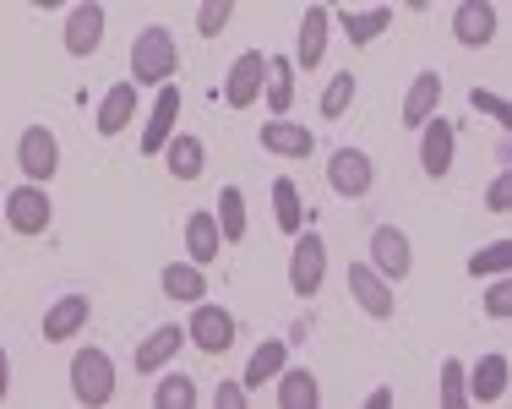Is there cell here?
<instances>
[{
	"label": "cell",
	"mask_w": 512,
	"mask_h": 409,
	"mask_svg": "<svg viewBox=\"0 0 512 409\" xmlns=\"http://www.w3.org/2000/svg\"><path fill=\"white\" fill-rule=\"evenodd\" d=\"M463 268H469V279H496V273H507L512 268V240H491V246H480Z\"/></svg>",
	"instance_id": "cell-32"
},
{
	"label": "cell",
	"mask_w": 512,
	"mask_h": 409,
	"mask_svg": "<svg viewBox=\"0 0 512 409\" xmlns=\"http://www.w3.org/2000/svg\"><path fill=\"white\" fill-rule=\"evenodd\" d=\"M349 295H355V306L371 322H387L398 311V284H387L371 262H349Z\"/></svg>",
	"instance_id": "cell-11"
},
{
	"label": "cell",
	"mask_w": 512,
	"mask_h": 409,
	"mask_svg": "<svg viewBox=\"0 0 512 409\" xmlns=\"http://www.w3.org/2000/svg\"><path fill=\"white\" fill-rule=\"evenodd\" d=\"M197 382L186 377V371H158V388H153V409H197Z\"/></svg>",
	"instance_id": "cell-31"
},
{
	"label": "cell",
	"mask_w": 512,
	"mask_h": 409,
	"mask_svg": "<svg viewBox=\"0 0 512 409\" xmlns=\"http://www.w3.org/2000/svg\"><path fill=\"white\" fill-rule=\"evenodd\" d=\"M28 6H39V11H60L66 0H28Z\"/></svg>",
	"instance_id": "cell-42"
},
{
	"label": "cell",
	"mask_w": 512,
	"mask_h": 409,
	"mask_svg": "<svg viewBox=\"0 0 512 409\" xmlns=\"http://www.w3.org/2000/svg\"><path fill=\"white\" fill-rule=\"evenodd\" d=\"M453 159H458V126L436 110L431 120H420V170H425V180H447L453 175Z\"/></svg>",
	"instance_id": "cell-9"
},
{
	"label": "cell",
	"mask_w": 512,
	"mask_h": 409,
	"mask_svg": "<svg viewBox=\"0 0 512 409\" xmlns=\"http://www.w3.org/2000/svg\"><path fill=\"white\" fill-rule=\"evenodd\" d=\"M88 317H93V300H88V295H55V300H50V311H44V322H39V333H44L50 344L82 339Z\"/></svg>",
	"instance_id": "cell-18"
},
{
	"label": "cell",
	"mask_w": 512,
	"mask_h": 409,
	"mask_svg": "<svg viewBox=\"0 0 512 409\" xmlns=\"http://www.w3.org/2000/svg\"><path fill=\"white\" fill-rule=\"evenodd\" d=\"M262 82H267V55L262 50H240L235 66L224 71V104L229 110H251L262 99Z\"/></svg>",
	"instance_id": "cell-13"
},
{
	"label": "cell",
	"mask_w": 512,
	"mask_h": 409,
	"mask_svg": "<svg viewBox=\"0 0 512 409\" xmlns=\"http://www.w3.org/2000/svg\"><path fill=\"white\" fill-rule=\"evenodd\" d=\"M158 290H164L169 300H180V306H191V300H202L207 295V268L202 262H169L164 273H158Z\"/></svg>",
	"instance_id": "cell-28"
},
{
	"label": "cell",
	"mask_w": 512,
	"mask_h": 409,
	"mask_svg": "<svg viewBox=\"0 0 512 409\" xmlns=\"http://www.w3.org/2000/svg\"><path fill=\"white\" fill-rule=\"evenodd\" d=\"M463 382H469V404H502L507 382H512V360L502 350L480 355L474 366H463Z\"/></svg>",
	"instance_id": "cell-15"
},
{
	"label": "cell",
	"mask_w": 512,
	"mask_h": 409,
	"mask_svg": "<svg viewBox=\"0 0 512 409\" xmlns=\"http://www.w3.org/2000/svg\"><path fill=\"white\" fill-rule=\"evenodd\" d=\"M158 159H164V170L175 175V180H202V170H207V148H202V137H191V131H180L175 126V137L158 148Z\"/></svg>",
	"instance_id": "cell-21"
},
{
	"label": "cell",
	"mask_w": 512,
	"mask_h": 409,
	"mask_svg": "<svg viewBox=\"0 0 512 409\" xmlns=\"http://www.w3.org/2000/svg\"><path fill=\"white\" fill-rule=\"evenodd\" d=\"M235 311L229 306H218V300H191V317H186V344L191 350H202V355H229L235 350Z\"/></svg>",
	"instance_id": "cell-3"
},
{
	"label": "cell",
	"mask_w": 512,
	"mask_h": 409,
	"mask_svg": "<svg viewBox=\"0 0 512 409\" xmlns=\"http://www.w3.org/2000/svg\"><path fill=\"white\" fill-rule=\"evenodd\" d=\"M485 213H496V219H507V213H512V170H507V164L496 170L491 186H485Z\"/></svg>",
	"instance_id": "cell-37"
},
{
	"label": "cell",
	"mask_w": 512,
	"mask_h": 409,
	"mask_svg": "<svg viewBox=\"0 0 512 409\" xmlns=\"http://www.w3.org/2000/svg\"><path fill=\"white\" fill-rule=\"evenodd\" d=\"M365 251H371L365 262H371L387 284H404L414 273V246H409V235L398 230V224H376L371 240H365Z\"/></svg>",
	"instance_id": "cell-8"
},
{
	"label": "cell",
	"mask_w": 512,
	"mask_h": 409,
	"mask_svg": "<svg viewBox=\"0 0 512 409\" xmlns=\"http://www.w3.org/2000/svg\"><path fill=\"white\" fill-rule=\"evenodd\" d=\"M137 120V82H115V88L99 99V115H93V126H99V137H120V131Z\"/></svg>",
	"instance_id": "cell-23"
},
{
	"label": "cell",
	"mask_w": 512,
	"mask_h": 409,
	"mask_svg": "<svg viewBox=\"0 0 512 409\" xmlns=\"http://www.w3.org/2000/svg\"><path fill=\"white\" fill-rule=\"evenodd\" d=\"M355 93H360L355 71H338V77L322 88V120H338V115L349 110V104H355Z\"/></svg>",
	"instance_id": "cell-34"
},
{
	"label": "cell",
	"mask_w": 512,
	"mask_h": 409,
	"mask_svg": "<svg viewBox=\"0 0 512 409\" xmlns=\"http://www.w3.org/2000/svg\"><path fill=\"white\" fill-rule=\"evenodd\" d=\"M485 317H491V322H507L512 317V284H507V273H496V279L485 284Z\"/></svg>",
	"instance_id": "cell-36"
},
{
	"label": "cell",
	"mask_w": 512,
	"mask_h": 409,
	"mask_svg": "<svg viewBox=\"0 0 512 409\" xmlns=\"http://www.w3.org/2000/svg\"><path fill=\"white\" fill-rule=\"evenodd\" d=\"M246 404H251V393H246V382H240V377H224L213 388V409H246Z\"/></svg>",
	"instance_id": "cell-39"
},
{
	"label": "cell",
	"mask_w": 512,
	"mask_h": 409,
	"mask_svg": "<svg viewBox=\"0 0 512 409\" xmlns=\"http://www.w3.org/2000/svg\"><path fill=\"white\" fill-rule=\"evenodd\" d=\"M186 257L202 262V268H213V262L224 257V235H218L213 208H197V213L186 219Z\"/></svg>",
	"instance_id": "cell-24"
},
{
	"label": "cell",
	"mask_w": 512,
	"mask_h": 409,
	"mask_svg": "<svg viewBox=\"0 0 512 409\" xmlns=\"http://www.w3.org/2000/svg\"><path fill=\"white\" fill-rule=\"evenodd\" d=\"M322 6H338V0H322Z\"/></svg>",
	"instance_id": "cell-44"
},
{
	"label": "cell",
	"mask_w": 512,
	"mask_h": 409,
	"mask_svg": "<svg viewBox=\"0 0 512 409\" xmlns=\"http://www.w3.org/2000/svg\"><path fill=\"white\" fill-rule=\"evenodd\" d=\"M333 28H344V39L365 50V44H376L387 28H393V6H371V11H338L333 6Z\"/></svg>",
	"instance_id": "cell-22"
},
{
	"label": "cell",
	"mask_w": 512,
	"mask_h": 409,
	"mask_svg": "<svg viewBox=\"0 0 512 409\" xmlns=\"http://www.w3.org/2000/svg\"><path fill=\"white\" fill-rule=\"evenodd\" d=\"M66 377H71V399L82 409H104L115 399V355L99 350V344H82V350L71 355Z\"/></svg>",
	"instance_id": "cell-2"
},
{
	"label": "cell",
	"mask_w": 512,
	"mask_h": 409,
	"mask_svg": "<svg viewBox=\"0 0 512 409\" xmlns=\"http://www.w3.org/2000/svg\"><path fill=\"white\" fill-rule=\"evenodd\" d=\"M436 404H442V409H463V404H469V382H463V360H458V355H447V360H442Z\"/></svg>",
	"instance_id": "cell-33"
},
{
	"label": "cell",
	"mask_w": 512,
	"mask_h": 409,
	"mask_svg": "<svg viewBox=\"0 0 512 409\" xmlns=\"http://www.w3.org/2000/svg\"><path fill=\"white\" fill-rule=\"evenodd\" d=\"M387 404H393V393H387V388H376V393H365V409H387Z\"/></svg>",
	"instance_id": "cell-41"
},
{
	"label": "cell",
	"mask_w": 512,
	"mask_h": 409,
	"mask_svg": "<svg viewBox=\"0 0 512 409\" xmlns=\"http://www.w3.org/2000/svg\"><path fill=\"white\" fill-rule=\"evenodd\" d=\"M17 170L28 180H39V186H50L60 175V137L50 126H22L17 137Z\"/></svg>",
	"instance_id": "cell-10"
},
{
	"label": "cell",
	"mask_w": 512,
	"mask_h": 409,
	"mask_svg": "<svg viewBox=\"0 0 512 409\" xmlns=\"http://www.w3.org/2000/svg\"><path fill=\"white\" fill-rule=\"evenodd\" d=\"M404 6H409V11H431V0H404Z\"/></svg>",
	"instance_id": "cell-43"
},
{
	"label": "cell",
	"mask_w": 512,
	"mask_h": 409,
	"mask_svg": "<svg viewBox=\"0 0 512 409\" xmlns=\"http://www.w3.org/2000/svg\"><path fill=\"white\" fill-rule=\"evenodd\" d=\"M262 99H267V115H289V110H295V60H289V55H267Z\"/></svg>",
	"instance_id": "cell-29"
},
{
	"label": "cell",
	"mask_w": 512,
	"mask_h": 409,
	"mask_svg": "<svg viewBox=\"0 0 512 409\" xmlns=\"http://www.w3.org/2000/svg\"><path fill=\"white\" fill-rule=\"evenodd\" d=\"M469 104H474L480 115H491L496 126H512V104L502 99V93H491V88H474V93H469Z\"/></svg>",
	"instance_id": "cell-38"
},
{
	"label": "cell",
	"mask_w": 512,
	"mask_h": 409,
	"mask_svg": "<svg viewBox=\"0 0 512 409\" xmlns=\"http://www.w3.org/2000/svg\"><path fill=\"white\" fill-rule=\"evenodd\" d=\"M180 350H186V328L180 322H158L148 339L137 344V355H131V366H137V377H158V371L169 366Z\"/></svg>",
	"instance_id": "cell-19"
},
{
	"label": "cell",
	"mask_w": 512,
	"mask_h": 409,
	"mask_svg": "<svg viewBox=\"0 0 512 409\" xmlns=\"http://www.w3.org/2000/svg\"><path fill=\"white\" fill-rule=\"evenodd\" d=\"M327 186H333V197H344V202H360V197H371V186H376V164H371V153L365 148H333L327 153Z\"/></svg>",
	"instance_id": "cell-6"
},
{
	"label": "cell",
	"mask_w": 512,
	"mask_h": 409,
	"mask_svg": "<svg viewBox=\"0 0 512 409\" xmlns=\"http://www.w3.org/2000/svg\"><path fill=\"white\" fill-rule=\"evenodd\" d=\"M235 6H240V0H202V6H197V33H202V39H218V33H229V22H235Z\"/></svg>",
	"instance_id": "cell-35"
},
{
	"label": "cell",
	"mask_w": 512,
	"mask_h": 409,
	"mask_svg": "<svg viewBox=\"0 0 512 409\" xmlns=\"http://www.w3.org/2000/svg\"><path fill=\"white\" fill-rule=\"evenodd\" d=\"M284 366H289V339H262V344L251 350L246 371H240V382H246V393H262Z\"/></svg>",
	"instance_id": "cell-25"
},
{
	"label": "cell",
	"mask_w": 512,
	"mask_h": 409,
	"mask_svg": "<svg viewBox=\"0 0 512 409\" xmlns=\"http://www.w3.org/2000/svg\"><path fill=\"white\" fill-rule=\"evenodd\" d=\"M273 224H278L284 235H300L306 224H316V213L306 208V197H300V186H295L289 175L273 180Z\"/></svg>",
	"instance_id": "cell-26"
},
{
	"label": "cell",
	"mask_w": 512,
	"mask_h": 409,
	"mask_svg": "<svg viewBox=\"0 0 512 409\" xmlns=\"http://www.w3.org/2000/svg\"><path fill=\"white\" fill-rule=\"evenodd\" d=\"M289 240H295V246H289V295H300V300L322 295V284H327V240L316 235V224L300 230V235H289Z\"/></svg>",
	"instance_id": "cell-5"
},
{
	"label": "cell",
	"mask_w": 512,
	"mask_h": 409,
	"mask_svg": "<svg viewBox=\"0 0 512 409\" xmlns=\"http://www.w3.org/2000/svg\"><path fill=\"white\" fill-rule=\"evenodd\" d=\"M442 110V71H420V77L409 82L404 104H398V126L420 131V120H431Z\"/></svg>",
	"instance_id": "cell-20"
},
{
	"label": "cell",
	"mask_w": 512,
	"mask_h": 409,
	"mask_svg": "<svg viewBox=\"0 0 512 409\" xmlns=\"http://www.w3.org/2000/svg\"><path fill=\"white\" fill-rule=\"evenodd\" d=\"M496 33H502V17L491 0H458L453 6V39L463 50H485V44H496Z\"/></svg>",
	"instance_id": "cell-14"
},
{
	"label": "cell",
	"mask_w": 512,
	"mask_h": 409,
	"mask_svg": "<svg viewBox=\"0 0 512 409\" xmlns=\"http://www.w3.org/2000/svg\"><path fill=\"white\" fill-rule=\"evenodd\" d=\"M55 224V202H50V186H39V180H22V186L6 191V230L33 240L44 235Z\"/></svg>",
	"instance_id": "cell-4"
},
{
	"label": "cell",
	"mask_w": 512,
	"mask_h": 409,
	"mask_svg": "<svg viewBox=\"0 0 512 409\" xmlns=\"http://www.w3.org/2000/svg\"><path fill=\"white\" fill-rule=\"evenodd\" d=\"M175 77H180V39L164 22H148L131 39V82L137 88H158V82H175Z\"/></svg>",
	"instance_id": "cell-1"
},
{
	"label": "cell",
	"mask_w": 512,
	"mask_h": 409,
	"mask_svg": "<svg viewBox=\"0 0 512 409\" xmlns=\"http://www.w3.org/2000/svg\"><path fill=\"white\" fill-rule=\"evenodd\" d=\"M104 28H109V11L104 0H77L66 11V28H60V44H66L71 60H88L104 50Z\"/></svg>",
	"instance_id": "cell-7"
},
{
	"label": "cell",
	"mask_w": 512,
	"mask_h": 409,
	"mask_svg": "<svg viewBox=\"0 0 512 409\" xmlns=\"http://www.w3.org/2000/svg\"><path fill=\"white\" fill-rule=\"evenodd\" d=\"M213 219H218L224 246H240V240H246V191H240V186H224V191H218Z\"/></svg>",
	"instance_id": "cell-30"
},
{
	"label": "cell",
	"mask_w": 512,
	"mask_h": 409,
	"mask_svg": "<svg viewBox=\"0 0 512 409\" xmlns=\"http://www.w3.org/2000/svg\"><path fill=\"white\" fill-rule=\"evenodd\" d=\"M327 39H333V6H306V17H300V28H295V71H316L327 60Z\"/></svg>",
	"instance_id": "cell-12"
},
{
	"label": "cell",
	"mask_w": 512,
	"mask_h": 409,
	"mask_svg": "<svg viewBox=\"0 0 512 409\" xmlns=\"http://www.w3.org/2000/svg\"><path fill=\"white\" fill-rule=\"evenodd\" d=\"M273 382H278V409H316L322 404V382H316L311 366H284Z\"/></svg>",
	"instance_id": "cell-27"
},
{
	"label": "cell",
	"mask_w": 512,
	"mask_h": 409,
	"mask_svg": "<svg viewBox=\"0 0 512 409\" xmlns=\"http://www.w3.org/2000/svg\"><path fill=\"white\" fill-rule=\"evenodd\" d=\"M256 142H262L267 153H278V159H311V153H316V131H311V126H300V120H289V115L262 120Z\"/></svg>",
	"instance_id": "cell-17"
},
{
	"label": "cell",
	"mask_w": 512,
	"mask_h": 409,
	"mask_svg": "<svg viewBox=\"0 0 512 409\" xmlns=\"http://www.w3.org/2000/svg\"><path fill=\"white\" fill-rule=\"evenodd\" d=\"M175 126H180V88H175V82H158L153 110H148V120H142V153L158 159V148L175 137Z\"/></svg>",
	"instance_id": "cell-16"
},
{
	"label": "cell",
	"mask_w": 512,
	"mask_h": 409,
	"mask_svg": "<svg viewBox=\"0 0 512 409\" xmlns=\"http://www.w3.org/2000/svg\"><path fill=\"white\" fill-rule=\"evenodd\" d=\"M11 399V355H6V344H0V404Z\"/></svg>",
	"instance_id": "cell-40"
}]
</instances>
